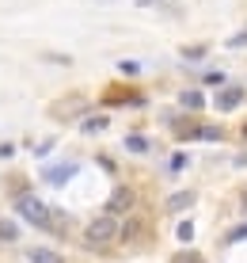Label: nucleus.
Returning <instances> with one entry per match:
<instances>
[{
	"label": "nucleus",
	"mask_w": 247,
	"mask_h": 263,
	"mask_svg": "<svg viewBox=\"0 0 247 263\" xmlns=\"http://www.w3.org/2000/svg\"><path fill=\"white\" fill-rule=\"evenodd\" d=\"M122 233H118V221L114 217H95V221H88V229H84V244L88 248H107V244H114Z\"/></svg>",
	"instance_id": "f257e3e1"
},
{
	"label": "nucleus",
	"mask_w": 247,
	"mask_h": 263,
	"mask_svg": "<svg viewBox=\"0 0 247 263\" xmlns=\"http://www.w3.org/2000/svg\"><path fill=\"white\" fill-rule=\"evenodd\" d=\"M15 214L27 217L31 225H38V229H42L46 217H50V206H46L42 198H34V195H19V198H15Z\"/></svg>",
	"instance_id": "f03ea898"
},
{
	"label": "nucleus",
	"mask_w": 247,
	"mask_h": 263,
	"mask_svg": "<svg viewBox=\"0 0 247 263\" xmlns=\"http://www.w3.org/2000/svg\"><path fill=\"white\" fill-rule=\"evenodd\" d=\"M133 202H137L133 187H114V195L107 198V217H118V214H130V210H133Z\"/></svg>",
	"instance_id": "7ed1b4c3"
},
{
	"label": "nucleus",
	"mask_w": 247,
	"mask_h": 263,
	"mask_svg": "<svg viewBox=\"0 0 247 263\" xmlns=\"http://www.w3.org/2000/svg\"><path fill=\"white\" fill-rule=\"evenodd\" d=\"M243 88L240 84H228V88H221V92H217V111H236V107L243 103Z\"/></svg>",
	"instance_id": "20e7f679"
},
{
	"label": "nucleus",
	"mask_w": 247,
	"mask_h": 263,
	"mask_svg": "<svg viewBox=\"0 0 247 263\" xmlns=\"http://www.w3.org/2000/svg\"><path fill=\"white\" fill-rule=\"evenodd\" d=\"M168 126H171V134H175L179 141H187V138H198V134H202L198 119H168Z\"/></svg>",
	"instance_id": "39448f33"
},
{
	"label": "nucleus",
	"mask_w": 247,
	"mask_h": 263,
	"mask_svg": "<svg viewBox=\"0 0 247 263\" xmlns=\"http://www.w3.org/2000/svg\"><path fill=\"white\" fill-rule=\"evenodd\" d=\"M42 229L50 233V237H65V233H69V217L61 214V210H50V217H46Z\"/></svg>",
	"instance_id": "423d86ee"
},
{
	"label": "nucleus",
	"mask_w": 247,
	"mask_h": 263,
	"mask_svg": "<svg viewBox=\"0 0 247 263\" xmlns=\"http://www.w3.org/2000/svg\"><path fill=\"white\" fill-rule=\"evenodd\" d=\"M194 202H198L194 191H175V195L168 198V210H171V214H182L187 206H194Z\"/></svg>",
	"instance_id": "0eeeda50"
},
{
	"label": "nucleus",
	"mask_w": 247,
	"mask_h": 263,
	"mask_svg": "<svg viewBox=\"0 0 247 263\" xmlns=\"http://www.w3.org/2000/svg\"><path fill=\"white\" fill-rule=\"evenodd\" d=\"M27 259H31V263H65V259H61V252L42 248V244H38V248H27Z\"/></svg>",
	"instance_id": "6e6552de"
},
{
	"label": "nucleus",
	"mask_w": 247,
	"mask_h": 263,
	"mask_svg": "<svg viewBox=\"0 0 247 263\" xmlns=\"http://www.w3.org/2000/svg\"><path fill=\"white\" fill-rule=\"evenodd\" d=\"M179 103L187 107V111H202V107H205V96L198 92V88H187V92H179Z\"/></svg>",
	"instance_id": "1a4fd4ad"
},
{
	"label": "nucleus",
	"mask_w": 247,
	"mask_h": 263,
	"mask_svg": "<svg viewBox=\"0 0 247 263\" xmlns=\"http://www.w3.org/2000/svg\"><path fill=\"white\" fill-rule=\"evenodd\" d=\"M69 176H76V164H57V168H50V172H46V179H50L53 187H61Z\"/></svg>",
	"instance_id": "9d476101"
},
{
	"label": "nucleus",
	"mask_w": 247,
	"mask_h": 263,
	"mask_svg": "<svg viewBox=\"0 0 247 263\" xmlns=\"http://www.w3.org/2000/svg\"><path fill=\"white\" fill-rule=\"evenodd\" d=\"M107 126H111V119H107V115H91V119H84V126H80V130H84V134H99V130H107Z\"/></svg>",
	"instance_id": "9b49d317"
},
{
	"label": "nucleus",
	"mask_w": 247,
	"mask_h": 263,
	"mask_svg": "<svg viewBox=\"0 0 247 263\" xmlns=\"http://www.w3.org/2000/svg\"><path fill=\"white\" fill-rule=\"evenodd\" d=\"M15 237H19V225L15 221H0V244H12Z\"/></svg>",
	"instance_id": "f8f14e48"
},
{
	"label": "nucleus",
	"mask_w": 247,
	"mask_h": 263,
	"mask_svg": "<svg viewBox=\"0 0 247 263\" xmlns=\"http://www.w3.org/2000/svg\"><path fill=\"white\" fill-rule=\"evenodd\" d=\"M126 149L130 153H149V141H145L141 134H130V138H126Z\"/></svg>",
	"instance_id": "ddd939ff"
},
{
	"label": "nucleus",
	"mask_w": 247,
	"mask_h": 263,
	"mask_svg": "<svg viewBox=\"0 0 247 263\" xmlns=\"http://www.w3.org/2000/svg\"><path fill=\"white\" fill-rule=\"evenodd\" d=\"M240 240H247V225H236L224 233V244H240Z\"/></svg>",
	"instance_id": "4468645a"
},
{
	"label": "nucleus",
	"mask_w": 247,
	"mask_h": 263,
	"mask_svg": "<svg viewBox=\"0 0 247 263\" xmlns=\"http://www.w3.org/2000/svg\"><path fill=\"white\" fill-rule=\"evenodd\" d=\"M198 138H205V141H221L224 138V130H217V126H202V134Z\"/></svg>",
	"instance_id": "2eb2a0df"
},
{
	"label": "nucleus",
	"mask_w": 247,
	"mask_h": 263,
	"mask_svg": "<svg viewBox=\"0 0 247 263\" xmlns=\"http://www.w3.org/2000/svg\"><path fill=\"white\" fill-rule=\"evenodd\" d=\"M171 263H205V259L198 256V252H179V256L171 259Z\"/></svg>",
	"instance_id": "dca6fc26"
},
{
	"label": "nucleus",
	"mask_w": 247,
	"mask_h": 263,
	"mask_svg": "<svg viewBox=\"0 0 247 263\" xmlns=\"http://www.w3.org/2000/svg\"><path fill=\"white\" fill-rule=\"evenodd\" d=\"M179 240H194V225H190V221L179 225Z\"/></svg>",
	"instance_id": "f3484780"
},
{
	"label": "nucleus",
	"mask_w": 247,
	"mask_h": 263,
	"mask_svg": "<svg viewBox=\"0 0 247 263\" xmlns=\"http://www.w3.org/2000/svg\"><path fill=\"white\" fill-rule=\"evenodd\" d=\"M228 46H247V31H240L236 39H228Z\"/></svg>",
	"instance_id": "a211bd4d"
},
{
	"label": "nucleus",
	"mask_w": 247,
	"mask_h": 263,
	"mask_svg": "<svg viewBox=\"0 0 247 263\" xmlns=\"http://www.w3.org/2000/svg\"><path fill=\"white\" fill-rule=\"evenodd\" d=\"M137 4H141V8H149V4H160V0H137Z\"/></svg>",
	"instance_id": "6ab92c4d"
},
{
	"label": "nucleus",
	"mask_w": 247,
	"mask_h": 263,
	"mask_svg": "<svg viewBox=\"0 0 247 263\" xmlns=\"http://www.w3.org/2000/svg\"><path fill=\"white\" fill-rule=\"evenodd\" d=\"M243 141H247V122H243Z\"/></svg>",
	"instance_id": "aec40b11"
}]
</instances>
